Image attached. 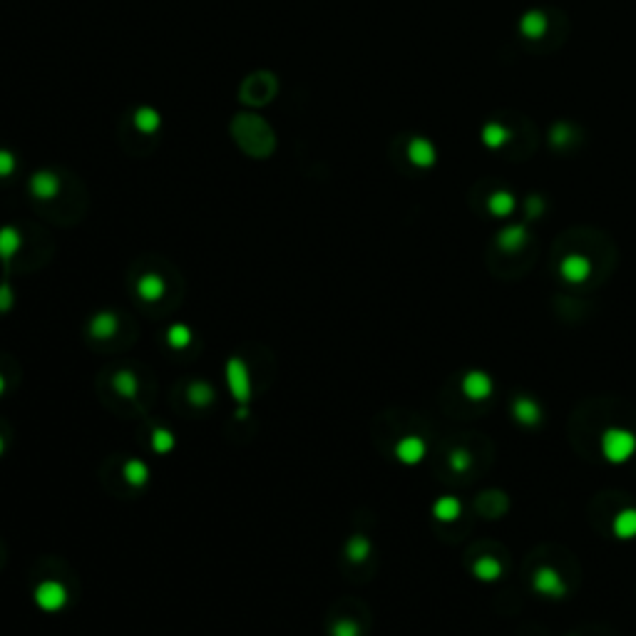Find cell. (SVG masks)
<instances>
[{
  "label": "cell",
  "instance_id": "1",
  "mask_svg": "<svg viewBox=\"0 0 636 636\" xmlns=\"http://www.w3.org/2000/svg\"><path fill=\"white\" fill-rule=\"evenodd\" d=\"M601 455L612 465H624L636 455V435L626 428H607L601 433Z\"/></svg>",
  "mask_w": 636,
  "mask_h": 636
},
{
  "label": "cell",
  "instance_id": "2",
  "mask_svg": "<svg viewBox=\"0 0 636 636\" xmlns=\"http://www.w3.org/2000/svg\"><path fill=\"white\" fill-rule=\"evenodd\" d=\"M226 383H229V390L237 398V403L241 405L239 418H244L246 405L251 400V378H249V368L244 366L241 358H229V363H226Z\"/></svg>",
  "mask_w": 636,
  "mask_h": 636
},
{
  "label": "cell",
  "instance_id": "3",
  "mask_svg": "<svg viewBox=\"0 0 636 636\" xmlns=\"http://www.w3.org/2000/svg\"><path fill=\"white\" fill-rule=\"evenodd\" d=\"M532 589H535L537 594H542V596L559 599V596L567 594V582H565V577L554 569V567L544 565L532 574Z\"/></svg>",
  "mask_w": 636,
  "mask_h": 636
},
{
  "label": "cell",
  "instance_id": "4",
  "mask_svg": "<svg viewBox=\"0 0 636 636\" xmlns=\"http://www.w3.org/2000/svg\"><path fill=\"white\" fill-rule=\"evenodd\" d=\"M460 390H463V395L467 400H472V403H482V400H488L490 395H492L495 390V383L492 378H490L485 370H467V373L463 375V383H460Z\"/></svg>",
  "mask_w": 636,
  "mask_h": 636
},
{
  "label": "cell",
  "instance_id": "5",
  "mask_svg": "<svg viewBox=\"0 0 636 636\" xmlns=\"http://www.w3.org/2000/svg\"><path fill=\"white\" fill-rule=\"evenodd\" d=\"M512 418L522 425V428H537L542 422V405L529 395H517L512 400Z\"/></svg>",
  "mask_w": 636,
  "mask_h": 636
},
{
  "label": "cell",
  "instance_id": "6",
  "mask_svg": "<svg viewBox=\"0 0 636 636\" xmlns=\"http://www.w3.org/2000/svg\"><path fill=\"white\" fill-rule=\"evenodd\" d=\"M425 440L418 438V435H408L403 440L395 445V458L400 460L403 465H418L422 458H425Z\"/></svg>",
  "mask_w": 636,
  "mask_h": 636
},
{
  "label": "cell",
  "instance_id": "7",
  "mask_svg": "<svg viewBox=\"0 0 636 636\" xmlns=\"http://www.w3.org/2000/svg\"><path fill=\"white\" fill-rule=\"evenodd\" d=\"M612 532L617 540H634L636 537V507L619 510L612 519Z\"/></svg>",
  "mask_w": 636,
  "mask_h": 636
},
{
  "label": "cell",
  "instance_id": "8",
  "mask_svg": "<svg viewBox=\"0 0 636 636\" xmlns=\"http://www.w3.org/2000/svg\"><path fill=\"white\" fill-rule=\"evenodd\" d=\"M65 589L60 587L58 582H45L35 589V601L40 604L42 609H60L65 604Z\"/></svg>",
  "mask_w": 636,
  "mask_h": 636
},
{
  "label": "cell",
  "instance_id": "9",
  "mask_svg": "<svg viewBox=\"0 0 636 636\" xmlns=\"http://www.w3.org/2000/svg\"><path fill=\"white\" fill-rule=\"evenodd\" d=\"M472 574H475L480 582H495V579L502 577V562L497 557H490V554H482L472 562Z\"/></svg>",
  "mask_w": 636,
  "mask_h": 636
},
{
  "label": "cell",
  "instance_id": "10",
  "mask_svg": "<svg viewBox=\"0 0 636 636\" xmlns=\"http://www.w3.org/2000/svg\"><path fill=\"white\" fill-rule=\"evenodd\" d=\"M589 274H592V266L584 256H567L562 261V276L571 284H582L589 279Z\"/></svg>",
  "mask_w": 636,
  "mask_h": 636
},
{
  "label": "cell",
  "instance_id": "11",
  "mask_svg": "<svg viewBox=\"0 0 636 636\" xmlns=\"http://www.w3.org/2000/svg\"><path fill=\"white\" fill-rule=\"evenodd\" d=\"M433 515L440 522H455L463 515V502L458 497H452V495H442V497L435 499Z\"/></svg>",
  "mask_w": 636,
  "mask_h": 636
},
{
  "label": "cell",
  "instance_id": "12",
  "mask_svg": "<svg viewBox=\"0 0 636 636\" xmlns=\"http://www.w3.org/2000/svg\"><path fill=\"white\" fill-rule=\"evenodd\" d=\"M114 331H117V316L105 311V313H97L92 321H89V336L95 341H105L112 338Z\"/></svg>",
  "mask_w": 636,
  "mask_h": 636
},
{
  "label": "cell",
  "instance_id": "13",
  "mask_svg": "<svg viewBox=\"0 0 636 636\" xmlns=\"http://www.w3.org/2000/svg\"><path fill=\"white\" fill-rule=\"evenodd\" d=\"M137 293L144 298V301H157V298H160L162 293H164V284H162L160 276L147 274V276H142V279H139Z\"/></svg>",
  "mask_w": 636,
  "mask_h": 636
},
{
  "label": "cell",
  "instance_id": "14",
  "mask_svg": "<svg viewBox=\"0 0 636 636\" xmlns=\"http://www.w3.org/2000/svg\"><path fill=\"white\" fill-rule=\"evenodd\" d=\"M114 390L119 395H125V398H135L137 395V378H135V373L122 370V373L114 375Z\"/></svg>",
  "mask_w": 636,
  "mask_h": 636
},
{
  "label": "cell",
  "instance_id": "15",
  "mask_svg": "<svg viewBox=\"0 0 636 636\" xmlns=\"http://www.w3.org/2000/svg\"><path fill=\"white\" fill-rule=\"evenodd\" d=\"M18 246H20V237L15 229H3V232H0V256H3L6 261L12 259V254L18 251Z\"/></svg>",
  "mask_w": 636,
  "mask_h": 636
},
{
  "label": "cell",
  "instance_id": "16",
  "mask_svg": "<svg viewBox=\"0 0 636 636\" xmlns=\"http://www.w3.org/2000/svg\"><path fill=\"white\" fill-rule=\"evenodd\" d=\"M345 554H348V559L351 562H363V559L370 554V542L366 540V537L356 535L351 542H348V547H345Z\"/></svg>",
  "mask_w": 636,
  "mask_h": 636
},
{
  "label": "cell",
  "instance_id": "17",
  "mask_svg": "<svg viewBox=\"0 0 636 636\" xmlns=\"http://www.w3.org/2000/svg\"><path fill=\"white\" fill-rule=\"evenodd\" d=\"M33 191H35L37 196H42V199H50V196L58 191V179H55L53 174H37V177L33 179Z\"/></svg>",
  "mask_w": 636,
  "mask_h": 636
},
{
  "label": "cell",
  "instance_id": "18",
  "mask_svg": "<svg viewBox=\"0 0 636 636\" xmlns=\"http://www.w3.org/2000/svg\"><path fill=\"white\" fill-rule=\"evenodd\" d=\"M147 467H144L139 460H132V463H127V467H125V477L127 480L135 485V488H142L144 482H147Z\"/></svg>",
  "mask_w": 636,
  "mask_h": 636
},
{
  "label": "cell",
  "instance_id": "19",
  "mask_svg": "<svg viewBox=\"0 0 636 636\" xmlns=\"http://www.w3.org/2000/svg\"><path fill=\"white\" fill-rule=\"evenodd\" d=\"M447 460H450V467L455 472H467L472 467V455L467 450H463V447H455Z\"/></svg>",
  "mask_w": 636,
  "mask_h": 636
},
{
  "label": "cell",
  "instance_id": "20",
  "mask_svg": "<svg viewBox=\"0 0 636 636\" xmlns=\"http://www.w3.org/2000/svg\"><path fill=\"white\" fill-rule=\"evenodd\" d=\"M135 125H137L142 132H152V130H157V127H160V114H157L155 110L144 108V110H139V112L135 114Z\"/></svg>",
  "mask_w": 636,
  "mask_h": 636
},
{
  "label": "cell",
  "instance_id": "21",
  "mask_svg": "<svg viewBox=\"0 0 636 636\" xmlns=\"http://www.w3.org/2000/svg\"><path fill=\"white\" fill-rule=\"evenodd\" d=\"M166 341H169L174 348H184V345L191 341V333H189V328H184V326H174V328H169V333H166Z\"/></svg>",
  "mask_w": 636,
  "mask_h": 636
},
{
  "label": "cell",
  "instance_id": "22",
  "mask_svg": "<svg viewBox=\"0 0 636 636\" xmlns=\"http://www.w3.org/2000/svg\"><path fill=\"white\" fill-rule=\"evenodd\" d=\"M189 395H191V400H194L196 405H204V403H209V400H212V395H214V393H212V386H194L189 390Z\"/></svg>",
  "mask_w": 636,
  "mask_h": 636
},
{
  "label": "cell",
  "instance_id": "23",
  "mask_svg": "<svg viewBox=\"0 0 636 636\" xmlns=\"http://www.w3.org/2000/svg\"><path fill=\"white\" fill-rule=\"evenodd\" d=\"M333 636H358V626L353 621H341L333 626Z\"/></svg>",
  "mask_w": 636,
  "mask_h": 636
},
{
  "label": "cell",
  "instance_id": "24",
  "mask_svg": "<svg viewBox=\"0 0 636 636\" xmlns=\"http://www.w3.org/2000/svg\"><path fill=\"white\" fill-rule=\"evenodd\" d=\"M155 447L160 452H164V450H172V435H164V433H157V438H155Z\"/></svg>",
  "mask_w": 636,
  "mask_h": 636
},
{
  "label": "cell",
  "instance_id": "25",
  "mask_svg": "<svg viewBox=\"0 0 636 636\" xmlns=\"http://www.w3.org/2000/svg\"><path fill=\"white\" fill-rule=\"evenodd\" d=\"M12 166H15V162H12V155H8V152H0V174H10Z\"/></svg>",
  "mask_w": 636,
  "mask_h": 636
},
{
  "label": "cell",
  "instance_id": "26",
  "mask_svg": "<svg viewBox=\"0 0 636 636\" xmlns=\"http://www.w3.org/2000/svg\"><path fill=\"white\" fill-rule=\"evenodd\" d=\"M6 390V381H3V375H0V393Z\"/></svg>",
  "mask_w": 636,
  "mask_h": 636
},
{
  "label": "cell",
  "instance_id": "27",
  "mask_svg": "<svg viewBox=\"0 0 636 636\" xmlns=\"http://www.w3.org/2000/svg\"><path fill=\"white\" fill-rule=\"evenodd\" d=\"M0 452H3V440H0Z\"/></svg>",
  "mask_w": 636,
  "mask_h": 636
}]
</instances>
